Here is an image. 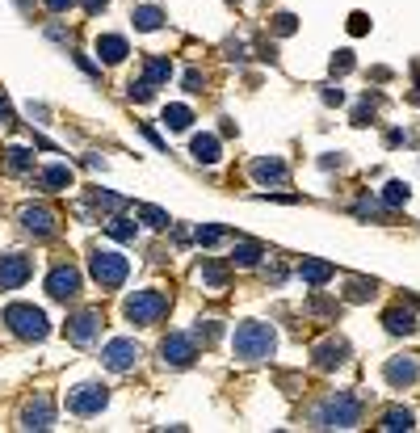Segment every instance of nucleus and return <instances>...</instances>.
<instances>
[{
  "label": "nucleus",
  "mask_w": 420,
  "mask_h": 433,
  "mask_svg": "<svg viewBox=\"0 0 420 433\" xmlns=\"http://www.w3.org/2000/svg\"><path fill=\"white\" fill-rule=\"evenodd\" d=\"M345 72H353V50H336L332 55V76H345Z\"/></svg>",
  "instance_id": "72a5a7b5"
},
{
  "label": "nucleus",
  "mask_w": 420,
  "mask_h": 433,
  "mask_svg": "<svg viewBox=\"0 0 420 433\" xmlns=\"http://www.w3.org/2000/svg\"><path fill=\"white\" fill-rule=\"evenodd\" d=\"M4 169H9L13 177L34 173V151H30V147H9V151H4Z\"/></svg>",
  "instance_id": "f3484780"
},
{
  "label": "nucleus",
  "mask_w": 420,
  "mask_h": 433,
  "mask_svg": "<svg viewBox=\"0 0 420 433\" xmlns=\"http://www.w3.org/2000/svg\"><path fill=\"white\" fill-rule=\"evenodd\" d=\"M9 122H13V114H9V105L0 101V127H9Z\"/></svg>",
  "instance_id": "a18cd8bd"
},
{
  "label": "nucleus",
  "mask_w": 420,
  "mask_h": 433,
  "mask_svg": "<svg viewBox=\"0 0 420 433\" xmlns=\"http://www.w3.org/2000/svg\"><path fill=\"white\" fill-rule=\"evenodd\" d=\"M219 333H223V328H219V320H198V341H202V345H210Z\"/></svg>",
  "instance_id": "f704fd0d"
},
{
  "label": "nucleus",
  "mask_w": 420,
  "mask_h": 433,
  "mask_svg": "<svg viewBox=\"0 0 420 433\" xmlns=\"http://www.w3.org/2000/svg\"><path fill=\"white\" fill-rule=\"evenodd\" d=\"M105 4H109V0H85V9H89V13H101Z\"/></svg>",
  "instance_id": "c03bdc74"
},
{
  "label": "nucleus",
  "mask_w": 420,
  "mask_h": 433,
  "mask_svg": "<svg viewBox=\"0 0 420 433\" xmlns=\"http://www.w3.org/2000/svg\"><path fill=\"white\" fill-rule=\"evenodd\" d=\"M252 177H257L261 186H278V181H286V164H281L278 156H261V160L252 164Z\"/></svg>",
  "instance_id": "2eb2a0df"
},
{
  "label": "nucleus",
  "mask_w": 420,
  "mask_h": 433,
  "mask_svg": "<svg viewBox=\"0 0 420 433\" xmlns=\"http://www.w3.org/2000/svg\"><path fill=\"white\" fill-rule=\"evenodd\" d=\"M131 101H151V85H147V80H135V85H131Z\"/></svg>",
  "instance_id": "58836bf2"
},
{
  "label": "nucleus",
  "mask_w": 420,
  "mask_h": 433,
  "mask_svg": "<svg viewBox=\"0 0 420 433\" xmlns=\"http://www.w3.org/2000/svg\"><path fill=\"white\" fill-rule=\"evenodd\" d=\"M76 63H80V68H85V72H89V76H101V68H97V63H89V59H85V55H76Z\"/></svg>",
  "instance_id": "37998d69"
},
{
  "label": "nucleus",
  "mask_w": 420,
  "mask_h": 433,
  "mask_svg": "<svg viewBox=\"0 0 420 433\" xmlns=\"http://www.w3.org/2000/svg\"><path fill=\"white\" fill-rule=\"evenodd\" d=\"M235 4H239V0H235Z\"/></svg>",
  "instance_id": "49530a36"
},
{
  "label": "nucleus",
  "mask_w": 420,
  "mask_h": 433,
  "mask_svg": "<svg viewBox=\"0 0 420 433\" xmlns=\"http://www.w3.org/2000/svg\"><path fill=\"white\" fill-rule=\"evenodd\" d=\"M139 358H143V349L131 337H118V341H109V345L101 349V362H105V370H114V375H126Z\"/></svg>",
  "instance_id": "6e6552de"
},
{
  "label": "nucleus",
  "mask_w": 420,
  "mask_h": 433,
  "mask_svg": "<svg viewBox=\"0 0 420 433\" xmlns=\"http://www.w3.org/2000/svg\"><path fill=\"white\" fill-rule=\"evenodd\" d=\"M366 30H370V17L366 13H353L349 17V34H366Z\"/></svg>",
  "instance_id": "4c0bfd02"
},
{
  "label": "nucleus",
  "mask_w": 420,
  "mask_h": 433,
  "mask_svg": "<svg viewBox=\"0 0 420 433\" xmlns=\"http://www.w3.org/2000/svg\"><path fill=\"white\" fill-rule=\"evenodd\" d=\"M139 219L147 223V228H156V232H164V228H168V215H164L160 206H139Z\"/></svg>",
  "instance_id": "473e14b6"
},
{
  "label": "nucleus",
  "mask_w": 420,
  "mask_h": 433,
  "mask_svg": "<svg viewBox=\"0 0 420 433\" xmlns=\"http://www.w3.org/2000/svg\"><path fill=\"white\" fill-rule=\"evenodd\" d=\"M193 240L202 244V248H210V244L227 240V228H219V223H206V228H198V232H193Z\"/></svg>",
  "instance_id": "cd10ccee"
},
{
  "label": "nucleus",
  "mask_w": 420,
  "mask_h": 433,
  "mask_svg": "<svg viewBox=\"0 0 420 433\" xmlns=\"http://www.w3.org/2000/svg\"><path fill=\"white\" fill-rule=\"evenodd\" d=\"M30 278H34V261L30 257H21V252L0 257V290H21Z\"/></svg>",
  "instance_id": "1a4fd4ad"
},
{
  "label": "nucleus",
  "mask_w": 420,
  "mask_h": 433,
  "mask_svg": "<svg viewBox=\"0 0 420 433\" xmlns=\"http://www.w3.org/2000/svg\"><path fill=\"white\" fill-rule=\"evenodd\" d=\"M55 223H59V219H55L50 206H26V210H21V228H26L34 240H50V236H55Z\"/></svg>",
  "instance_id": "f8f14e48"
},
{
  "label": "nucleus",
  "mask_w": 420,
  "mask_h": 433,
  "mask_svg": "<svg viewBox=\"0 0 420 433\" xmlns=\"http://www.w3.org/2000/svg\"><path fill=\"white\" fill-rule=\"evenodd\" d=\"M4 324H9L13 337H21V341H43L50 333L47 311L34 307V303H9V307H4Z\"/></svg>",
  "instance_id": "7ed1b4c3"
},
{
  "label": "nucleus",
  "mask_w": 420,
  "mask_h": 433,
  "mask_svg": "<svg viewBox=\"0 0 420 433\" xmlns=\"http://www.w3.org/2000/svg\"><path fill=\"white\" fill-rule=\"evenodd\" d=\"M408 198H412V193H408V186H404V181H391V186L382 190V202H387L391 210H399V206H404Z\"/></svg>",
  "instance_id": "c85d7f7f"
},
{
  "label": "nucleus",
  "mask_w": 420,
  "mask_h": 433,
  "mask_svg": "<svg viewBox=\"0 0 420 433\" xmlns=\"http://www.w3.org/2000/svg\"><path fill=\"white\" fill-rule=\"evenodd\" d=\"M43 4H47L50 13H68V9H72L76 0H43Z\"/></svg>",
  "instance_id": "ea45409f"
},
{
  "label": "nucleus",
  "mask_w": 420,
  "mask_h": 433,
  "mask_svg": "<svg viewBox=\"0 0 420 433\" xmlns=\"http://www.w3.org/2000/svg\"><path fill=\"white\" fill-rule=\"evenodd\" d=\"M38 186H43V190H63V186H72V169H68V164H50L47 173L38 177Z\"/></svg>",
  "instance_id": "412c9836"
},
{
  "label": "nucleus",
  "mask_w": 420,
  "mask_h": 433,
  "mask_svg": "<svg viewBox=\"0 0 420 433\" xmlns=\"http://www.w3.org/2000/svg\"><path fill=\"white\" fill-rule=\"evenodd\" d=\"M105 404H109V391L101 383H80L68 391V412H76V417H97Z\"/></svg>",
  "instance_id": "423d86ee"
},
{
  "label": "nucleus",
  "mask_w": 420,
  "mask_h": 433,
  "mask_svg": "<svg viewBox=\"0 0 420 433\" xmlns=\"http://www.w3.org/2000/svg\"><path fill=\"white\" fill-rule=\"evenodd\" d=\"M324 101H328V105H340V101H345V93H340V89H324Z\"/></svg>",
  "instance_id": "79ce46f5"
},
{
  "label": "nucleus",
  "mask_w": 420,
  "mask_h": 433,
  "mask_svg": "<svg viewBox=\"0 0 420 433\" xmlns=\"http://www.w3.org/2000/svg\"><path fill=\"white\" fill-rule=\"evenodd\" d=\"M168 76H173V63H168V59H147V68H143V80H147L151 89H156V85H164Z\"/></svg>",
  "instance_id": "b1692460"
},
{
  "label": "nucleus",
  "mask_w": 420,
  "mask_h": 433,
  "mask_svg": "<svg viewBox=\"0 0 420 433\" xmlns=\"http://www.w3.org/2000/svg\"><path fill=\"white\" fill-rule=\"evenodd\" d=\"M97 55H101L105 63H122V59L131 55V47H126L122 34H101V38H97Z\"/></svg>",
  "instance_id": "dca6fc26"
},
{
  "label": "nucleus",
  "mask_w": 420,
  "mask_h": 433,
  "mask_svg": "<svg viewBox=\"0 0 420 433\" xmlns=\"http://www.w3.org/2000/svg\"><path fill=\"white\" fill-rule=\"evenodd\" d=\"M274 328L269 324H239L232 333V353L239 362H265V358H274Z\"/></svg>",
  "instance_id": "f257e3e1"
},
{
  "label": "nucleus",
  "mask_w": 420,
  "mask_h": 433,
  "mask_svg": "<svg viewBox=\"0 0 420 433\" xmlns=\"http://www.w3.org/2000/svg\"><path fill=\"white\" fill-rule=\"evenodd\" d=\"M274 34H281V38L294 34V17H290V13H278V17H274Z\"/></svg>",
  "instance_id": "e433bc0d"
},
{
  "label": "nucleus",
  "mask_w": 420,
  "mask_h": 433,
  "mask_svg": "<svg viewBox=\"0 0 420 433\" xmlns=\"http://www.w3.org/2000/svg\"><path fill=\"white\" fill-rule=\"evenodd\" d=\"M109 236H114V240H122V244H131L135 236H139V228H135L131 219H114V223H109Z\"/></svg>",
  "instance_id": "2f4dec72"
},
{
  "label": "nucleus",
  "mask_w": 420,
  "mask_h": 433,
  "mask_svg": "<svg viewBox=\"0 0 420 433\" xmlns=\"http://www.w3.org/2000/svg\"><path fill=\"white\" fill-rule=\"evenodd\" d=\"M382 324H387V333H395V337L416 333V316H412V311H404V307H391V311L382 316Z\"/></svg>",
  "instance_id": "a211bd4d"
},
{
  "label": "nucleus",
  "mask_w": 420,
  "mask_h": 433,
  "mask_svg": "<svg viewBox=\"0 0 420 433\" xmlns=\"http://www.w3.org/2000/svg\"><path fill=\"white\" fill-rule=\"evenodd\" d=\"M416 379H420L416 358H391V362H387V383L391 387H412Z\"/></svg>",
  "instance_id": "4468645a"
},
{
  "label": "nucleus",
  "mask_w": 420,
  "mask_h": 433,
  "mask_svg": "<svg viewBox=\"0 0 420 433\" xmlns=\"http://www.w3.org/2000/svg\"><path fill=\"white\" fill-rule=\"evenodd\" d=\"M47 294L59 299V303H72L80 294V269L76 265H55L47 274Z\"/></svg>",
  "instance_id": "9d476101"
},
{
  "label": "nucleus",
  "mask_w": 420,
  "mask_h": 433,
  "mask_svg": "<svg viewBox=\"0 0 420 433\" xmlns=\"http://www.w3.org/2000/svg\"><path fill=\"white\" fill-rule=\"evenodd\" d=\"M189 151H193L198 164H215V160H219V139H215V135H193Z\"/></svg>",
  "instance_id": "6ab92c4d"
},
{
  "label": "nucleus",
  "mask_w": 420,
  "mask_h": 433,
  "mask_svg": "<svg viewBox=\"0 0 420 433\" xmlns=\"http://www.w3.org/2000/svg\"><path fill=\"white\" fill-rule=\"evenodd\" d=\"M340 362H345V345H340V341H324V345L316 349V366H320V370H336Z\"/></svg>",
  "instance_id": "aec40b11"
},
{
  "label": "nucleus",
  "mask_w": 420,
  "mask_h": 433,
  "mask_svg": "<svg viewBox=\"0 0 420 433\" xmlns=\"http://www.w3.org/2000/svg\"><path fill=\"white\" fill-rule=\"evenodd\" d=\"M122 316L131 320V324H160L164 316H168V294L164 290H135L131 299H126V307H122Z\"/></svg>",
  "instance_id": "20e7f679"
},
{
  "label": "nucleus",
  "mask_w": 420,
  "mask_h": 433,
  "mask_svg": "<svg viewBox=\"0 0 420 433\" xmlns=\"http://www.w3.org/2000/svg\"><path fill=\"white\" fill-rule=\"evenodd\" d=\"M185 89L189 93H202V76L198 72H185Z\"/></svg>",
  "instance_id": "a19ab883"
},
{
  "label": "nucleus",
  "mask_w": 420,
  "mask_h": 433,
  "mask_svg": "<svg viewBox=\"0 0 420 433\" xmlns=\"http://www.w3.org/2000/svg\"><path fill=\"white\" fill-rule=\"evenodd\" d=\"M257 257H261V244H252V240L235 244V252H232L235 265H257Z\"/></svg>",
  "instance_id": "c756f323"
},
{
  "label": "nucleus",
  "mask_w": 420,
  "mask_h": 433,
  "mask_svg": "<svg viewBox=\"0 0 420 433\" xmlns=\"http://www.w3.org/2000/svg\"><path fill=\"white\" fill-rule=\"evenodd\" d=\"M160 21H164V13H160L156 4H143V9H135V26H139V30H160Z\"/></svg>",
  "instance_id": "bb28decb"
},
{
  "label": "nucleus",
  "mask_w": 420,
  "mask_h": 433,
  "mask_svg": "<svg viewBox=\"0 0 420 433\" xmlns=\"http://www.w3.org/2000/svg\"><path fill=\"white\" fill-rule=\"evenodd\" d=\"M89 202H93L97 210H122V206H126V198H118V193H101V190L89 193Z\"/></svg>",
  "instance_id": "7c9ffc66"
},
{
  "label": "nucleus",
  "mask_w": 420,
  "mask_h": 433,
  "mask_svg": "<svg viewBox=\"0 0 420 433\" xmlns=\"http://www.w3.org/2000/svg\"><path fill=\"white\" fill-rule=\"evenodd\" d=\"M198 282H206V287L223 290V287H227V274H223V265H215V261H202V269H198Z\"/></svg>",
  "instance_id": "393cba45"
},
{
  "label": "nucleus",
  "mask_w": 420,
  "mask_h": 433,
  "mask_svg": "<svg viewBox=\"0 0 420 433\" xmlns=\"http://www.w3.org/2000/svg\"><path fill=\"white\" fill-rule=\"evenodd\" d=\"M101 324H105V320H101L97 307H80L76 316H68V328H63V333H68L72 345H93V341L101 337Z\"/></svg>",
  "instance_id": "0eeeda50"
},
{
  "label": "nucleus",
  "mask_w": 420,
  "mask_h": 433,
  "mask_svg": "<svg viewBox=\"0 0 420 433\" xmlns=\"http://www.w3.org/2000/svg\"><path fill=\"white\" fill-rule=\"evenodd\" d=\"M298 274H303V282L324 287L328 278H332V265H324V261H303V265H298Z\"/></svg>",
  "instance_id": "5701e85b"
},
{
  "label": "nucleus",
  "mask_w": 420,
  "mask_h": 433,
  "mask_svg": "<svg viewBox=\"0 0 420 433\" xmlns=\"http://www.w3.org/2000/svg\"><path fill=\"white\" fill-rule=\"evenodd\" d=\"M89 274H93V282L101 290H118L126 282V274H131V261L122 252H114V248H97L89 257Z\"/></svg>",
  "instance_id": "39448f33"
},
{
  "label": "nucleus",
  "mask_w": 420,
  "mask_h": 433,
  "mask_svg": "<svg viewBox=\"0 0 420 433\" xmlns=\"http://www.w3.org/2000/svg\"><path fill=\"white\" fill-rule=\"evenodd\" d=\"M370 294H374V282H362V278H357V282H349V299H353V303H366Z\"/></svg>",
  "instance_id": "c9c22d12"
},
{
  "label": "nucleus",
  "mask_w": 420,
  "mask_h": 433,
  "mask_svg": "<svg viewBox=\"0 0 420 433\" xmlns=\"http://www.w3.org/2000/svg\"><path fill=\"white\" fill-rule=\"evenodd\" d=\"M378 429H391V433L412 429V412H408V408H391V412L382 417V425H378Z\"/></svg>",
  "instance_id": "a878e982"
},
{
  "label": "nucleus",
  "mask_w": 420,
  "mask_h": 433,
  "mask_svg": "<svg viewBox=\"0 0 420 433\" xmlns=\"http://www.w3.org/2000/svg\"><path fill=\"white\" fill-rule=\"evenodd\" d=\"M21 429H55V404H50L47 395H38V400L26 404V412H21Z\"/></svg>",
  "instance_id": "ddd939ff"
},
{
  "label": "nucleus",
  "mask_w": 420,
  "mask_h": 433,
  "mask_svg": "<svg viewBox=\"0 0 420 433\" xmlns=\"http://www.w3.org/2000/svg\"><path fill=\"white\" fill-rule=\"evenodd\" d=\"M357 421H362V400L349 395V391L328 395L324 404L316 408V425H320V429H353Z\"/></svg>",
  "instance_id": "f03ea898"
},
{
  "label": "nucleus",
  "mask_w": 420,
  "mask_h": 433,
  "mask_svg": "<svg viewBox=\"0 0 420 433\" xmlns=\"http://www.w3.org/2000/svg\"><path fill=\"white\" fill-rule=\"evenodd\" d=\"M189 122H193L189 105H164V127L168 131H189Z\"/></svg>",
  "instance_id": "4be33fe9"
},
{
  "label": "nucleus",
  "mask_w": 420,
  "mask_h": 433,
  "mask_svg": "<svg viewBox=\"0 0 420 433\" xmlns=\"http://www.w3.org/2000/svg\"><path fill=\"white\" fill-rule=\"evenodd\" d=\"M160 358H164V366H173V370H185L189 362L198 358V349H193V337H185V333H173V337H164V345H160Z\"/></svg>",
  "instance_id": "9b49d317"
}]
</instances>
